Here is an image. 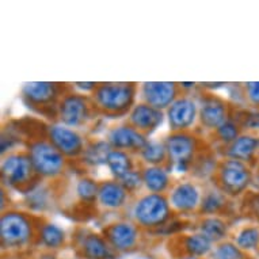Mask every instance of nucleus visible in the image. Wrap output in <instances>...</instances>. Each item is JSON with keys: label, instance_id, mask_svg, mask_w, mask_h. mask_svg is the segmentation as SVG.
<instances>
[{"label": "nucleus", "instance_id": "17", "mask_svg": "<svg viewBox=\"0 0 259 259\" xmlns=\"http://www.w3.org/2000/svg\"><path fill=\"white\" fill-rule=\"evenodd\" d=\"M164 114L163 111L157 110L155 107L149 106L147 103H137L132 107V110L127 114V123L132 125L135 129L143 135H151L163 122Z\"/></svg>", "mask_w": 259, "mask_h": 259}, {"label": "nucleus", "instance_id": "8", "mask_svg": "<svg viewBox=\"0 0 259 259\" xmlns=\"http://www.w3.org/2000/svg\"><path fill=\"white\" fill-rule=\"evenodd\" d=\"M94 113L97 111H95L91 98L76 93L65 94L57 106L59 122L72 129L84 126L85 123L93 118Z\"/></svg>", "mask_w": 259, "mask_h": 259}, {"label": "nucleus", "instance_id": "21", "mask_svg": "<svg viewBox=\"0 0 259 259\" xmlns=\"http://www.w3.org/2000/svg\"><path fill=\"white\" fill-rule=\"evenodd\" d=\"M170 167L168 166H147L143 168V183L149 193L164 194L171 186Z\"/></svg>", "mask_w": 259, "mask_h": 259}, {"label": "nucleus", "instance_id": "27", "mask_svg": "<svg viewBox=\"0 0 259 259\" xmlns=\"http://www.w3.org/2000/svg\"><path fill=\"white\" fill-rule=\"evenodd\" d=\"M139 155L148 166H168V153L164 141L148 140Z\"/></svg>", "mask_w": 259, "mask_h": 259}, {"label": "nucleus", "instance_id": "24", "mask_svg": "<svg viewBox=\"0 0 259 259\" xmlns=\"http://www.w3.org/2000/svg\"><path fill=\"white\" fill-rule=\"evenodd\" d=\"M25 202L33 212H45L51 208L52 191L41 182L35 183L29 191L25 193Z\"/></svg>", "mask_w": 259, "mask_h": 259}, {"label": "nucleus", "instance_id": "22", "mask_svg": "<svg viewBox=\"0 0 259 259\" xmlns=\"http://www.w3.org/2000/svg\"><path fill=\"white\" fill-rule=\"evenodd\" d=\"M37 240H38L39 244H42L44 248L55 251L61 248L65 244L67 236H65V231L60 228L57 224L44 223V224L39 225Z\"/></svg>", "mask_w": 259, "mask_h": 259}, {"label": "nucleus", "instance_id": "40", "mask_svg": "<svg viewBox=\"0 0 259 259\" xmlns=\"http://www.w3.org/2000/svg\"><path fill=\"white\" fill-rule=\"evenodd\" d=\"M252 185H254L259 191V168L254 172V183H252Z\"/></svg>", "mask_w": 259, "mask_h": 259}, {"label": "nucleus", "instance_id": "11", "mask_svg": "<svg viewBox=\"0 0 259 259\" xmlns=\"http://www.w3.org/2000/svg\"><path fill=\"white\" fill-rule=\"evenodd\" d=\"M103 238L113 251L126 252L136 248L139 244L140 227L135 221H117L103 230Z\"/></svg>", "mask_w": 259, "mask_h": 259}, {"label": "nucleus", "instance_id": "6", "mask_svg": "<svg viewBox=\"0 0 259 259\" xmlns=\"http://www.w3.org/2000/svg\"><path fill=\"white\" fill-rule=\"evenodd\" d=\"M39 179L27 152H13L3 157L2 181L6 186L26 193Z\"/></svg>", "mask_w": 259, "mask_h": 259}, {"label": "nucleus", "instance_id": "15", "mask_svg": "<svg viewBox=\"0 0 259 259\" xmlns=\"http://www.w3.org/2000/svg\"><path fill=\"white\" fill-rule=\"evenodd\" d=\"M106 141L113 149L125 151V152H140L141 148L147 144V136L140 133L137 129L129 125H117L109 129L106 135Z\"/></svg>", "mask_w": 259, "mask_h": 259}, {"label": "nucleus", "instance_id": "26", "mask_svg": "<svg viewBox=\"0 0 259 259\" xmlns=\"http://www.w3.org/2000/svg\"><path fill=\"white\" fill-rule=\"evenodd\" d=\"M106 166L109 167L111 175L114 177L115 181L122 179L127 172L135 170V164H133L132 155L125 151H118V149H113L107 157Z\"/></svg>", "mask_w": 259, "mask_h": 259}, {"label": "nucleus", "instance_id": "43", "mask_svg": "<svg viewBox=\"0 0 259 259\" xmlns=\"http://www.w3.org/2000/svg\"><path fill=\"white\" fill-rule=\"evenodd\" d=\"M256 166H258L259 168V152H258V156H256Z\"/></svg>", "mask_w": 259, "mask_h": 259}, {"label": "nucleus", "instance_id": "37", "mask_svg": "<svg viewBox=\"0 0 259 259\" xmlns=\"http://www.w3.org/2000/svg\"><path fill=\"white\" fill-rule=\"evenodd\" d=\"M244 99L251 107L259 109V81H248L243 84Z\"/></svg>", "mask_w": 259, "mask_h": 259}, {"label": "nucleus", "instance_id": "3", "mask_svg": "<svg viewBox=\"0 0 259 259\" xmlns=\"http://www.w3.org/2000/svg\"><path fill=\"white\" fill-rule=\"evenodd\" d=\"M38 178L55 179L63 175L67 157L48 139H30L27 151Z\"/></svg>", "mask_w": 259, "mask_h": 259}, {"label": "nucleus", "instance_id": "38", "mask_svg": "<svg viewBox=\"0 0 259 259\" xmlns=\"http://www.w3.org/2000/svg\"><path fill=\"white\" fill-rule=\"evenodd\" d=\"M246 208L247 214L259 225V191L256 193H248L246 196Z\"/></svg>", "mask_w": 259, "mask_h": 259}, {"label": "nucleus", "instance_id": "39", "mask_svg": "<svg viewBox=\"0 0 259 259\" xmlns=\"http://www.w3.org/2000/svg\"><path fill=\"white\" fill-rule=\"evenodd\" d=\"M35 259H57V256H56V254H53L52 251H48V252L39 254Z\"/></svg>", "mask_w": 259, "mask_h": 259}, {"label": "nucleus", "instance_id": "12", "mask_svg": "<svg viewBox=\"0 0 259 259\" xmlns=\"http://www.w3.org/2000/svg\"><path fill=\"white\" fill-rule=\"evenodd\" d=\"M179 89L174 81H147L140 87L141 101L157 110H167L181 97Z\"/></svg>", "mask_w": 259, "mask_h": 259}, {"label": "nucleus", "instance_id": "41", "mask_svg": "<svg viewBox=\"0 0 259 259\" xmlns=\"http://www.w3.org/2000/svg\"><path fill=\"white\" fill-rule=\"evenodd\" d=\"M181 89H186V90H193L196 87V83H181Z\"/></svg>", "mask_w": 259, "mask_h": 259}, {"label": "nucleus", "instance_id": "29", "mask_svg": "<svg viewBox=\"0 0 259 259\" xmlns=\"http://www.w3.org/2000/svg\"><path fill=\"white\" fill-rule=\"evenodd\" d=\"M212 244L213 243L210 240H208L204 235L198 234V232L186 235L182 239L185 255H193V256H198V258H202L209 252H212Z\"/></svg>", "mask_w": 259, "mask_h": 259}, {"label": "nucleus", "instance_id": "19", "mask_svg": "<svg viewBox=\"0 0 259 259\" xmlns=\"http://www.w3.org/2000/svg\"><path fill=\"white\" fill-rule=\"evenodd\" d=\"M129 193L126 189L118 182V181H103L99 183L98 190V202L102 208L109 209V210H117V209L123 208L127 202Z\"/></svg>", "mask_w": 259, "mask_h": 259}, {"label": "nucleus", "instance_id": "7", "mask_svg": "<svg viewBox=\"0 0 259 259\" xmlns=\"http://www.w3.org/2000/svg\"><path fill=\"white\" fill-rule=\"evenodd\" d=\"M167 153H168V167L177 172L191 171L193 163L201 152L200 143L190 132L171 133L164 140Z\"/></svg>", "mask_w": 259, "mask_h": 259}, {"label": "nucleus", "instance_id": "10", "mask_svg": "<svg viewBox=\"0 0 259 259\" xmlns=\"http://www.w3.org/2000/svg\"><path fill=\"white\" fill-rule=\"evenodd\" d=\"M47 139L67 159H80L87 145L76 129L61 122H53L47 127Z\"/></svg>", "mask_w": 259, "mask_h": 259}, {"label": "nucleus", "instance_id": "30", "mask_svg": "<svg viewBox=\"0 0 259 259\" xmlns=\"http://www.w3.org/2000/svg\"><path fill=\"white\" fill-rule=\"evenodd\" d=\"M217 167H219V163L216 161V157L213 156L212 153L201 151L196 160H194V163H193L191 172L196 178L206 179L209 177H214Z\"/></svg>", "mask_w": 259, "mask_h": 259}, {"label": "nucleus", "instance_id": "23", "mask_svg": "<svg viewBox=\"0 0 259 259\" xmlns=\"http://www.w3.org/2000/svg\"><path fill=\"white\" fill-rule=\"evenodd\" d=\"M198 234L204 235L212 243L219 244L227 238L228 224L219 216H206L198 224Z\"/></svg>", "mask_w": 259, "mask_h": 259}, {"label": "nucleus", "instance_id": "14", "mask_svg": "<svg viewBox=\"0 0 259 259\" xmlns=\"http://www.w3.org/2000/svg\"><path fill=\"white\" fill-rule=\"evenodd\" d=\"M232 117L230 105L214 95H204L198 101V119L205 129L216 131L217 127Z\"/></svg>", "mask_w": 259, "mask_h": 259}, {"label": "nucleus", "instance_id": "16", "mask_svg": "<svg viewBox=\"0 0 259 259\" xmlns=\"http://www.w3.org/2000/svg\"><path fill=\"white\" fill-rule=\"evenodd\" d=\"M171 209L179 213H191L200 210L202 194L200 187L193 182H179L171 187L168 194Z\"/></svg>", "mask_w": 259, "mask_h": 259}, {"label": "nucleus", "instance_id": "25", "mask_svg": "<svg viewBox=\"0 0 259 259\" xmlns=\"http://www.w3.org/2000/svg\"><path fill=\"white\" fill-rule=\"evenodd\" d=\"M111 151H113V148L106 140L91 141V143L85 145L84 152H83L80 159L87 166H102V164H106L107 157H109Z\"/></svg>", "mask_w": 259, "mask_h": 259}, {"label": "nucleus", "instance_id": "13", "mask_svg": "<svg viewBox=\"0 0 259 259\" xmlns=\"http://www.w3.org/2000/svg\"><path fill=\"white\" fill-rule=\"evenodd\" d=\"M166 111L172 133L189 132L198 118V102L191 97L181 95Z\"/></svg>", "mask_w": 259, "mask_h": 259}, {"label": "nucleus", "instance_id": "1", "mask_svg": "<svg viewBox=\"0 0 259 259\" xmlns=\"http://www.w3.org/2000/svg\"><path fill=\"white\" fill-rule=\"evenodd\" d=\"M136 95V83H98L90 98L97 113L121 117L132 110Z\"/></svg>", "mask_w": 259, "mask_h": 259}, {"label": "nucleus", "instance_id": "35", "mask_svg": "<svg viewBox=\"0 0 259 259\" xmlns=\"http://www.w3.org/2000/svg\"><path fill=\"white\" fill-rule=\"evenodd\" d=\"M246 251L234 242H221L212 250V259H247Z\"/></svg>", "mask_w": 259, "mask_h": 259}, {"label": "nucleus", "instance_id": "32", "mask_svg": "<svg viewBox=\"0 0 259 259\" xmlns=\"http://www.w3.org/2000/svg\"><path fill=\"white\" fill-rule=\"evenodd\" d=\"M235 244L243 251L256 250L259 247V225H246L235 235Z\"/></svg>", "mask_w": 259, "mask_h": 259}, {"label": "nucleus", "instance_id": "42", "mask_svg": "<svg viewBox=\"0 0 259 259\" xmlns=\"http://www.w3.org/2000/svg\"><path fill=\"white\" fill-rule=\"evenodd\" d=\"M179 259H201V258H198V256H193V255H183V256H181Z\"/></svg>", "mask_w": 259, "mask_h": 259}, {"label": "nucleus", "instance_id": "18", "mask_svg": "<svg viewBox=\"0 0 259 259\" xmlns=\"http://www.w3.org/2000/svg\"><path fill=\"white\" fill-rule=\"evenodd\" d=\"M224 155L227 159L243 161L247 164H256V156L259 152V137L251 133H242L236 140L225 147Z\"/></svg>", "mask_w": 259, "mask_h": 259}, {"label": "nucleus", "instance_id": "34", "mask_svg": "<svg viewBox=\"0 0 259 259\" xmlns=\"http://www.w3.org/2000/svg\"><path fill=\"white\" fill-rule=\"evenodd\" d=\"M98 190L99 185L94 179L89 178V177H83L76 182V196L79 197V200L85 205L94 204L97 198H98Z\"/></svg>", "mask_w": 259, "mask_h": 259}, {"label": "nucleus", "instance_id": "44", "mask_svg": "<svg viewBox=\"0 0 259 259\" xmlns=\"http://www.w3.org/2000/svg\"><path fill=\"white\" fill-rule=\"evenodd\" d=\"M72 259H85V258H83V256H76V258H72Z\"/></svg>", "mask_w": 259, "mask_h": 259}, {"label": "nucleus", "instance_id": "5", "mask_svg": "<svg viewBox=\"0 0 259 259\" xmlns=\"http://www.w3.org/2000/svg\"><path fill=\"white\" fill-rule=\"evenodd\" d=\"M172 216L168 197L148 193L139 197L133 204L132 219L141 228H159L166 225Z\"/></svg>", "mask_w": 259, "mask_h": 259}, {"label": "nucleus", "instance_id": "20", "mask_svg": "<svg viewBox=\"0 0 259 259\" xmlns=\"http://www.w3.org/2000/svg\"><path fill=\"white\" fill-rule=\"evenodd\" d=\"M80 254L85 259H113L114 251L111 250L102 235L94 232H83L79 240Z\"/></svg>", "mask_w": 259, "mask_h": 259}, {"label": "nucleus", "instance_id": "33", "mask_svg": "<svg viewBox=\"0 0 259 259\" xmlns=\"http://www.w3.org/2000/svg\"><path fill=\"white\" fill-rule=\"evenodd\" d=\"M234 118L238 121L243 131H247V133L259 137V109L247 107L235 111Z\"/></svg>", "mask_w": 259, "mask_h": 259}, {"label": "nucleus", "instance_id": "31", "mask_svg": "<svg viewBox=\"0 0 259 259\" xmlns=\"http://www.w3.org/2000/svg\"><path fill=\"white\" fill-rule=\"evenodd\" d=\"M242 133V126L239 125L238 121H236V119L234 118V115H232L230 119H227L221 126H219L216 131H214V137H216V140L219 141L221 145H224L225 148V147H228L230 144H232Z\"/></svg>", "mask_w": 259, "mask_h": 259}, {"label": "nucleus", "instance_id": "36", "mask_svg": "<svg viewBox=\"0 0 259 259\" xmlns=\"http://www.w3.org/2000/svg\"><path fill=\"white\" fill-rule=\"evenodd\" d=\"M118 182L126 189L127 193H135L144 185L143 183V174H141V171L136 170V168L131 172H127L122 179H119Z\"/></svg>", "mask_w": 259, "mask_h": 259}, {"label": "nucleus", "instance_id": "9", "mask_svg": "<svg viewBox=\"0 0 259 259\" xmlns=\"http://www.w3.org/2000/svg\"><path fill=\"white\" fill-rule=\"evenodd\" d=\"M67 93H63L60 83L51 81H31L22 87L23 102L38 113H45L47 109L57 110L60 101Z\"/></svg>", "mask_w": 259, "mask_h": 259}, {"label": "nucleus", "instance_id": "28", "mask_svg": "<svg viewBox=\"0 0 259 259\" xmlns=\"http://www.w3.org/2000/svg\"><path fill=\"white\" fill-rule=\"evenodd\" d=\"M225 206H227V196L219 187L214 186V189L206 190L202 194L200 212L205 213L206 216H217L224 210Z\"/></svg>", "mask_w": 259, "mask_h": 259}, {"label": "nucleus", "instance_id": "4", "mask_svg": "<svg viewBox=\"0 0 259 259\" xmlns=\"http://www.w3.org/2000/svg\"><path fill=\"white\" fill-rule=\"evenodd\" d=\"M213 178L216 181V186L225 196L238 197L254 183V171L247 163L225 157L219 163Z\"/></svg>", "mask_w": 259, "mask_h": 259}, {"label": "nucleus", "instance_id": "2", "mask_svg": "<svg viewBox=\"0 0 259 259\" xmlns=\"http://www.w3.org/2000/svg\"><path fill=\"white\" fill-rule=\"evenodd\" d=\"M35 217L19 210H6L0 219V239L3 250H22L37 239L41 224Z\"/></svg>", "mask_w": 259, "mask_h": 259}]
</instances>
